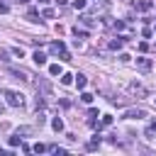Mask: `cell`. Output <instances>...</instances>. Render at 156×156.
<instances>
[{
  "mask_svg": "<svg viewBox=\"0 0 156 156\" xmlns=\"http://www.w3.org/2000/svg\"><path fill=\"white\" fill-rule=\"evenodd\" d=\"M124 117L127 119H139V117H144V110H127Z\"/></svg>",
  "mask_w": 156,
  "mask_h": 156,
  "instance_id": "5b68a950",
  "label": "cell"
},
{
  "mask_svg": "<svg viewBox=\"0 0 156 156\" xmlns=\"http://www.w3.org/2000/svg\"><path fill=\"white\" fill-rule=\"evenodd\" d=\"M80 100L88 105V102H93V95H90V93H83V95H80Z\"/></svg>",
  "mask_w": 156,
  "mask_h": 156,
  "instance_id": "9a60e30c",
  "label": "cell"
},
{
  "mask_svg": "<svg viewBox=\"0 0 156 156\" xmlns=\"http://www.w3.org/2000/svg\"><path fill=\"white\" fill-rule=\"evenodd\" d=\"M73 78H76V85H78V88L83 90V88H85V83H88V78H85L83 73H78V76H73Z\"/></svg>",
  "mask_w": 156,
  "mask_h": 156,
  "instance_id": "52a82bcc",
  "label": "cell"
},
{
  "mask_svg": "<svg viewBox=\"0 0 156 156\" xmlns=\"http://www.w3.org/2000/svg\"><path fill=\"white\" fill-rule=\"evenodd\" d=\"M102 124H105V127H107V124H112V117H110V115H105V117H102Z\"/></svg>",
  "mask_w": 156,
  "mask_h": 156,
  "instance_id": "ffe728a7",
  "label": "cell"
},
{
  "mask_svg": "<svg viewBox=\"0 0 156 156\" xmlns=\"http://www.w3.org/2000/svg\"><path fill=\"white\" fill-rule=\"evenodd\" d=\"M129 93H134V95H146V88L139 85V83H129Z\"/></svg>",
  "mask_w": 156,
  "mask_h": 156,
  "instance_id": "3957f363",
  "label": "cell"
},
{
  "mask_svg": "<svg viewBox=\"0 0 156 156\" xmlns=\"http://www.w3.org/2000/svg\"><path fill=\"white\" fill-rule=\"evenodd\" d=\"M12 54H15V56H20V58H22V56H24V51H22V49H20V46H15V49H12Z\"/></svg>",
  "mask_w": 156,
  "mask_h": 156,
  "instance_id": "ac0fdd59",
  "label": "cell"
},
{
  "mask_svg": "<svg viewBox=\"0 0 156 156\" xmlns=\"http://www.w3.org/2000/svg\"><path fill=\"white\" fill-rule=\"evenodd\" d=\"M2 112H5V105H2V102H0V115H2Z\"/></svg>",
  "mask_w": 156,
  "mask_h": 156,
  "instance_id": "603a6c76",
  "label": "cell"
},
{
  "mask_svg": "<svg viewBox=\"0 0 156 156\" xmlns=\"http://www.w3.org/2000/svg\"><path fill=\"white\" fill-rule=\"evenodd\" d=\"M10 73H15L17 78H27V73H24V71H20V68H10Z\"/></svg>",
  "mask_w": 156,
  "mask_h": 156,
  "instance_id": "4fadbf2b",
  "label": "cell"
},
{
  "mask_svg": "<svg viewBox=\"0 0 156 156\" xmlns=\"http://www.w3.org/2000/svg\"><path fill=\"white\" fill-rule=\"evenodd\" d=\"M136 66H139V71H144V73H146V71H151V61H149V58H144V56H139V58H136Z\"/></svg>",
  "mask_w": 156,
  "mask_h": 156,
  "instance_id": "7a4b0ae2",
  "label": "cell"
},
{
  "mask_svg": "<svg viewBox=\"0 0 156 156\" xmlns=\"http://www.w3.org/2000/svg\"><path fill=\"white\" fill-rule=\"evenodd\" d=\"M73 7H76V10H83V7H85V0H73Z\"/></svg>",
  "mask_w": 156,
  "mask_h": 156,
  "instance_id": "2e32d148",
  "label": "cell"
},
{
  "mask_svg": "<svg viewBox=\"0 0 156 156\" xmlns=\"http://www.w3.org/2000/svg\"><path fill=\"white\" fill-rule=\"evenodd\" d=\"M5 98H7V105L10 107H22V95L20 93H12V90H5Z\"/></svg>",
  "mask_w": 156,
  "mask_h": 156,
  "instance_id": "6da1fadb",
  "label": "cell"
},
{
  "mask_svg": "<svg viewBox=\"0 0 156 156\" xmlns=\"http://www.w3.org/2000/svg\"><path fill=\"white\" fill-rule=\"evenodd\" d=\"M119 61H124V63H127V61H132V56H129V54H119Z\"/></svg>",
  "mask_w": 156,
  "mask_h": 156,
  "instance_id": "d6986e66",
  "label": "cell"
},
{
  "mask_svg": "<svg viewBox=\"0 0 156 156\" xmlns=\"http://www.w3.org/2000/svg\"><path fill=\"white\" fill-rule=\"evenodd\" d=\"M20 139H22V136H20V134H17V132H15V136H10V146H12V149H15V146H17V144H20Z\"/></svg>",
  "mask_w": 156,
  "mask_h": 156,
  "instance_id": "7c38bea8",
  "label": "cell"
},
{
  "mask_svg": "<svg viewBox=\"0 0 156 156\" xmlns=\"http://www.w3.org/2000/svg\"><path fill=\"white\" fill-rule=\"evenodd\" d=\"M0 61H2V63H10V54H7V51H0Z\"/></svg>",
  "mask_w": 156,
  "mask_h": 156,
  "instance_id": "e0dca14e",
  "label": "cell"
},
{
  "mask_svg": "<svg viewBox=\"0 0 156 156\" xmlns=\"http://www.w3.org/2000/svg\"><path fill=\"white\" fill-rule=\"evenodd\" d=\"M32 58H34V63H37V66H44V63H46V54H44V51H34V56H32Z\"/></svg>",
  "mask_w": 156,
  "mask_h": 156,
  "instance_id": "277c9868",
  "label": "cell"
},
{
  "mask_svg": "<svg viewBox=\"0 0 156 156\" xmlns=\"http://www.w3.org/2000/svg\"><path fill=\"white\" fill-rule=\"evenodd\" d=\"M49 51H51V54H63V51H66V49H63V41H54Z\"/></svg>",
  "mask_w": 156,
  "mask_h": 156,
  "instance_id": "8992f818",
  "label": "cell"
},
{
  "mask_svg": "<svg viewBox=\"0 0 156 156\" xmlns=\"http://www.w3.org/2000/svg\"><path fill=\"white\" fill-rule=\"evenodd\" d=\"M49 73H51V76H61V66H58V63H51V66H49Z\"/></svg>",
  "mask_w": 156,
  "mask_h": 156,
  "instance_id": "9c48e42d",
  "label": "cell"
},
{
  "mask_svg": "<svg viewBox=\"0 0 156 156\" xmlns=\"http://www.w3.org/2000/svg\"><path fill=\"white\" fill-rule=\"evenodd\" d=\"M61 83H63V85H71V83H73V76H68V73H61Z\"/></svg>",
  "mask_w": 156,
  "mask_h": 156,
  "instance_id": "30bf717a",
  "label": "cell"
},
{
  "mask_svg": "<svg viewBox=\"0 0 156 156\" xmlns=\"http://www.w3.org/2000/svg\"><path fill=\"white\" fill-rule=\"evenodd\" d=\"M41 17L51 20V17H54V10H51V7H44V10H41Z\"/></svg>",
  "mask_w": 156,
  "mask_h": 156,
  "instance_id": "8fae6325",
  "label": "cell"
},
{
  "mask_svg": "<svg viewBox=\"0 0 156 156\" xmlns=\"http://www.w3.org/2000/svg\"><path fill=\"white\" fill-rule=\"evenodd\" d=\"M7 10H10V7H7V5H5V2H0V15H5V12H7Z\"/></svg>",
  "mask_w": 156,
  "mask_h": 156,
  "instance_id": "7402d4cb",
  "label": "cell"
},
{
  "mask_svg": "<svg viewBox=\"0 0 156 156\" xmlns=\"http://www.w3.org/2000/svg\"><path fill=\"white\" fill-rule=\"evenodd\" d=\"M51 127H54L56 132H63V119H61V117H54V119H51Z\"/></svg>",
  "mask_w": 156,
  "mask_h": 156,
  "instance_id": "ba28073f",
  "label": "cell"
},
{
  "mask_svg": "<svg viewBox=\"0 0 156 156\" xmlns=\"http://www.w3.org/2000/svg\"><path fill=\"white\" fill-rule=\"evenodd\" d=\"M32 151H34V154H44V151H46V146H44V144H34V149H32Z\"/></svg>",
  "mask_w": 156,
  "mask_h": 156,
  "instance_id": "5bb4252c",
  "label": "cell"
},
{
  "mask_svg": "<svg viewBox=\"0 0 156 156\" xmlns=\"http://www.w3.org/2000/svg\"><path fill=\"white\" fill-rule=\"evenodd\" d=\"M146 134H156V119L151 122V127H149V132H146Z\"/></svg>",
  "mask_w": 156,
  "mask_h": 156,
  "instance_id": "44dd1931",
  "label": "cell"
}]
</instances>
